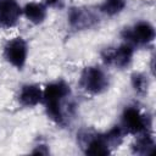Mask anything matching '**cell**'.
I'll use <instances>...</instances> for the list:
<instances>
[{
    "mask_svg": "<svg viewBox=\"0 0 156 156\" xmlns=\"http://www.w3.org/2000/svg\"><path fill=\"white\" fill-rule=\"evenodd\" d=\"M69 85L63 80L50 83L43 90V101L48 117L56 124H63L65 117L62 111V102L69 95Z\"/></svg>",
    "mask_w": 156,
    "mask_h": 156,
    "instance_id": "6da1fadb",
    "label": "cell"
},
{
    "mask_svg": "<svg viewBox=\"0 0 156 156\" xmlns=\"http://www.w3.org/2000/svg\"><path fill=\"white\" fill-rule=\"evenodd\" d=\"M22 11L27 20L33 24H39L44 22L46 17V6L40 2H28Z\"/></svg>",
    "mask_w": 156,
    "mask_h": 156,
    "instance_id": "7c38bea8",
    "label": "cell"
},
{
    "mask_svg": "<svg viewBox=\"0 0 156 156\" xmlns=\"http://www.w3.org/2000/svg\"><path fill=\"white\" fill-rule=\"evenodd\" d=\"M134 54V46L129 43L121 44L117 48H107L102 51L101 57L106 65H111L118 68L127 67L133 57Z\"/></svg>",
    "mask_w": 156,
    "mask_h": 156,
    "instance_id": "5b68a950",
    "label": "cell"
},
{
    "mask_svg": "<svg viewBox=\"0 0 156 156\" xmlns=\"http://www.w3.org/2000/svg\"><path fill=\"white\" fill-rule=\"evenodd\" d=\"M121 127L128 134L138 135L144 132H150V118L143 115L136 107L128 106L124 108L121 118Z\"/></svg>",
    "mask_w": 156,
    "mask_h": 156,
    "instance_id": "3957f363",
    "label": "cell"
},
{
    "mask_svg": "<svg viewBox=\"0 0 156 156\" xmlns=\"http://www.w3.org/2000/svg\"><path fill=\"white\" fill-rule=\"evenodd\" d=\"M126 7V0H104L100 5V11L107 16L121 13Z\"/></svg>",
    "mask_w": 156,
    "mask_h": 156,
    "instance_id": "4fadbf2b",
    "label": "cell"
},
{
    "mask_svg": "<svg viewBox=\"0 0 156 156\" xmlns=\"http://www.w3.org/2000/svg\"><path fill=\"white\" fill-rule=\"evenodd\" d=\"M136 141L133 145V152L138 155H151L155 151V140L150 132L138 134Z\"/></svg>",
    "mask_w": 156,
    "mask_h": 156,
    "instance_id": "8fae6325",
    "label": "cell"
},
{
    "mask_svg": "<svg viewBox=\"0 0 156 156\" xmlns=\"http://www.w3.org/2000/svg\"><path fill=\"white\" fill-rule=\"evenodd\" d=\"M27 55H28V46L22 38H15L7 41V44L4 48V57L10 65L16 67L17 69H22L24 67L27 61Z\"/></svg>",
    "mask_w": 156,
    "mask_h": 156,
    "instance_id": "8992f818",
    "label": "cell"
},
{
    "mask_svg": "<svg viewBox=\"0 0 156 156\" xmlns=\"http://www.w3.org/2000/svg\"><path fill=\"white\" fill-rule=\"evenodd\" d=\"M82 147L87 155L91 156H100V155H108L111 152V146L106 139L105 134H90L87 133L85 135L80 136Z\"/></svg>",
    "mask_w": 156,
    "mask_h": 156,
    "instance_id": "52a82bcc",
    "label": "cell"
},
{
    "mask_svg": "<svg viewBox=\"0 0 156 156\" xmlns=\"http://www.w3.org/2000/svg\"><path fill=\"white\" fill-rule=\"evenodd\" d=\"M132 85H133V89L138 94H145L147 91L149 83H147L146 77L143 73L136 72V73L132 74Z\"/></svg>",
    "mask_w": 156,
    "mask_h": 156,
    "instance_id": "5bb4252c",
    "label": "cell"
},
{
    "mask_svg": "<svg viewBox=\"0 0 156 156\" xmlns=\"http://www.w3.org/2000/svg\"><path fill=\"white\" fill-rule=\"evenodd\" d=\"M68 22L72 28L74 29H85L96 22V17L93 15L91 11L82 7H73L69 10L68 13Z\"/></svg>",
    "mask_w": 156,
    "mask_h": 156,
    "instance_id": "9c48e42d",
    "label": "cell"
},
{
    "mask_svg": "<svg viewBox=\"0 0 156 156\" xmlns=\"http://www.w3.org/2000/svg\"><path fill=\"white\" fill-rule=\"evenodd\" d=\"M123 39L130 45H146L155 39V28L146 21H140L122 32Z\"/></svg>",
    "mask_w": 156,
    "mask_h": 156,
    "instance_id": "277c9868",
    "label": "cell"
},
{
    "mask_svg": "<svg viewBox=\"0 0 156 156\" xmlns=\"http://www.w3.org/2000/svg\"><path fill=\"white\" fill-rule=\"evenodd\" d=\"M22 9L16 0H0V27L11 28L16 26Z\"/></svg>",
    "mask_w": 156,
    "mask_h": 156,
    "instance_id": "ba28073f",
    "label": "cell"
},
{
    "mask_svg": "<svg viewBox=\"0 0 156 156\" xmlns=\"http://www.w3.org/2000/svg\"><path fill=\"white\" fill-rule=\"evenodd\" d=\"M62 1L63 0H45V4L50 7H58L62 5Z\"/></svg>",
    "mask_w": 156,
    "mask_h": 156,
    "instance_id": "9a60e30c",
    "label": "cell"
},
{
    "mask_svg": "<svg viewBox=\"0 0 156 156\" xmlns=\"http://www.w3.org/2000/svg\"><path fill=\"white\" fill-rule=\"evenodd\" d=\"M20 102L26 107H33L43 101V90L37 84H26L18 94Z\"/></svg>",
    "mask_w": 156,
    "mask_h": 156,
    "instance_id": "30bf717a",
    "label": "cell"
},
{
    "mask_svg": "<svg viewBox=\"0 0 156 156\" xmlns=\"http://www.w3.org/2000/svg\"><path fill=\"white\" fill-rule=\"evenodd\" d=\"M79 84L87 93L91 95H99L108 88V77L100 67L89 66L83 69Z\"/></svg>",
    "mask_w": 156,
    "mask_h": 156,
    "instance_id": "7a4b0ae2",
    "label": "cell"
}]
</instances>
